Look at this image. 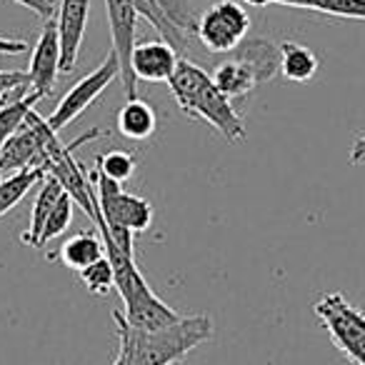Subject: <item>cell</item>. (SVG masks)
Returning <instances> with one entry per match:
<instances>
[{
    "label": "cell",
    "mask_w": 365,
    "mask_h": 365,
    "mask_svg": "<svg viewBox=\"0 0 365 365\" xmlns=\"http://www.w3.org/2000/svg\"><path fill=\"white\" fill-rule=\"evenodd\" d=\"M243 3H248V6H255V8H265V6H270L273 0H243Z\"/></svg>",
    "instance_id": "26"
},
{
    "label": "cell",
    "mask_w": 365,
    "mask_h": 365,
    "mask_svg": "<svg viewBox=\"0 0 365 365\" xmlns=\"http://www.w3.org/2000/svg\"><path fill=\"white\" fill-rule=\"evenodd\" d=\"M315 315L333 343L353 360L365 365V313L350 305L340 293H328L315 303Z\"/></svg>",
    "instance_id": "4"
},
{
    "label": "cell",
    "mask_w": 365,
    "mask_h": 365,
    "mask_svg": "<svg viewBox=\"0 0 365 365\" xmlns=\"http://www.w3.org/2000/svg\"><path fill=\"white\" fill-rule=\"evenodd\" d=\"M11 91H31V81L28 73L21 71H0V101L8 96Z\"/></svg>",
    "instance_id": "22"
},
{
    "label": "cell",
    "mask_w": 365,
    "mask_h": 365,
    "mask_svg": "<svg viewBox=\"0 0 365 365\" xmlns=\"http://www.w3.org/2000/svg\"><path fill=\"white\" fill-rule=\"evenodd\" d=\"M130 3H133V8H135L138 18H145V21L158 31V36L175 48L178 56H180V58L185 56L188 38H185V33H182L180 28H175L170 21H168L165 13H163L160 6H158V0H130Z\"/></svg>",
    "instance_id": "16"
},
{
    "label": "cell",
    "mask_w": 365,
    "mask_h": 365,
    "mask_svg": "<svg viewBox=\"0 0 365 365\" xmlns=\"http://www.w3.org/2000/svg\"><path fill=\"white\" fill-rule=\"evenodd\" d=\"M91 0H61L58 8V36H61V73H71L86 36Z\"/></svg>",
    "instance_id": "10"
},
{
    "label": "cell",
    "mask_w": 365,
    "mask_h": 365,
    "mask_svg": "<svg viewBox=\"0 0 365 365\" xmlns=\"http://www.w3.org/2000/svg\"><path fill=\"white\" fill-rule=\"evenodd\" d=\"M280 71V48L265 38H245L213 71V83L233 101L245 98Z\"/></svg>",
    "instance_id": "3"
},
{
    "label": "cell",
    "mask_w": 365,
    "mask_h": 365,
    "mask_svg": "<svg viewBox=\"0 0 365 365\" xmlns=\"http://www.w3.org/2000/svg\"><path fill=\"white\" fill-rule=\"evenodd\" d=\"M320 8L328 16L358 18L365 21V0H320Z\"/></svg>",
    "instance_id": "21"
},
{
    "label": "cell",
    "mask_w": 365,
    "mask_h": 365,
    "mask_svg": "<svg viewBox=\"0 0 365 365\" xmlns=\"http://www.w3.org/2000/svg\"><path fill=\"white\" fill-rule=\"evenodd\" d=\"M93 188H96L98 208L103 223L108 228H128L133 233H143L153 223V205L145 198H138L123 190V185L103 178L101 173H91Z\"/></svg>",
    "instance_id": "6"
},
{
    "label": "cell",
    "mask_w": 365,
    "mask_h": 365,
    "mask_svg": "<svg viewBox=\"0 0 365 365\" xmlns=\"http://www.w3.org/2000/svg\"><path fill=\"white\" fill-rule=\"evenodd\" d=\"M158 130V115L145 101L130 98L118 110V133L128 140H148Z\"/></svg>",
    "instance_id": "14"
},
{
    "label": "cell",
    "mask_w": 365,
    "mask_h": 365,
    "mask_svg": "<svg viewBox=\"0 0 365 365\" xmlns=\"http://www.w3.org/2000/svg\"><path fill=\"white\" fill-rule=\"evenodd\" d=\"M63 193H66V190H63V185L53 175H48L46 180H43L41 190H38V198H36L33 210H31V223H28L26 233L21 235L23 245H28V248H38L43 228H46L48 218H51L53 208L58 205V200H61Z\"/></svg>",
    "instance_id": "13"
},
{
    "label": "cell",
    "mask_w": 365,
    "mask_h": 365,
    "mask_svg": "<svg viewBox=\"0 0 365 365\" xmlns=\"http://www.w3.org/2000/svg\"><path fill=\"white\" fill-rule=\"evenodd\" d=\"M113 365H130V363H128L125 358H120V355H118V358H115V363H113Z\"/></svg>",
    "instance_id": "29"
},
{
    "label": "cell",
    "mask_w": 365,
    "mask_h": 365,
    "mask_svg": "<svg viewBox=\"0 0 365 365\" xmlns=\"http://www.w3.org/2000/svg\"><path fill=\"white\" fill-rule=\"evenodd\" d=\"M178 61H180V56H178L175 48L163 41V38H158V41L138 43L130 58V71L135 81L168 83L173 71H175Z\"/></svg>",
    "instance_id": "11"
},
{
    "label": "cell",
    "mask_w": 365,
    "mask_h": 365,
    "mask_svg": "<svg viewBox=\"0 0 365 365\" xmlns=\"http://www.w3.org/2000/svg\"><path fill=\"white\" fill-rule=\"evenodd\" d=\"M13 3H18V6H23V8H28V11H33L36 16L46 18V21H51V18L58 13L56 0H13Z\"/></svg>",
    "instance_id": "23"
},
{
    "label": "cell",
    "mask_w": 365,
    "mask_h": 365,
    "mask_svg": "<svg viewBox=\"0 0 365 365\" xmlns=\"http://www.w3.org/2000/svg\"><path fill=\"white\" fill-rule=\"evenodd\" d=\"M61 263L66 268L83 273L86 268H91L93 263H98L101 258H106V245H103L101 233H91V230H83L76 233L73 238H68L61 245V253H58Z\"/></svg>",
    "instance_id": "12"
},
{
    "label": "cell",
    "mask_w": 365,
    "mask_h": 365,
    "mask_svg": "<svg viewBox=\"0 0 365 365\" xmlns=\"http://www.w3.org/2000/svg\"><path fill=\"white\" fill-rule=\"evenodd\" d=\"M360 150H365V138H360V140L355 143L353 150H350V153H360Z\"/></svg>",
    "instance_id": "28"
},
{
    "label": "cell",
    "mask_w": 365,
    "mask_h": 365,
    "mask_svg": "<svg viewBox=\"0 0 365 365\" xmlns=\"http://www.w3.org/2000/svg\"><path fill=\"white\" fill-rule=\"evenodd\" d=\"M73 220V198L68 193L61 195V200H58V205L53 208L51 218H48L46 228H43V235H41V243H38V248H43L46 243H51L53 238H58V235H63L68 230V225H71Z\"/></svg>",
    "instance_id": "20"
},
{
    "label": "cell",
    "mask_w": 365,
    "mask_h": 365,
    "mask_svg": "<svg viewBox=\"0 0 365 365\" xmlns=\"http://www.w3.org/2000/svg\"><path fill=\"white\" fill-rule=\"evenodd\" d=\"M81 280L93 295H98V298H106L110 290H115V273H113V265H110V260H108V255L98 260V263H93L91 268L83 270Z\"/></svg>",
    "instance_id": "18"
},
{
    "label": "cell",
    "mask_w": 365,
    "mask_h": 365,
    "mask_svg": "<svg viewBox=\"0 0 365 365\" xmlns=\"http://www.w3.org/2000/svg\"><path fill=\"white\" fill-rule=\"evenodd\" d=\"M278 48H280V73H283L285 81H293V83L313 81V76L320 68V61L308 46H300L295 41H283Z\"/></svg>",
    "instance_id": "15"
},
{
    "label": "cell",
    "mask_w": 365,
    "mask_h": 365,
    "mask_svg": "<svg viewBox=\"0 0 365 365\" xmlns=\"http://www.w3.org/2000/svg\"><path fill=\"white\" fill-rule=\"evenodd\" d=\"M350 160H353V163H365V150H360V153H350Z\"/></svg>",
    "instance_id": "27"
},
{
    "label": "cell",
    "mask_w": 365,
    "mask_h": 365,
    "mask_svg": "<svg viewBox=\"0 0 365 365\" xmlns=\"http://www.w3.org/2000/svg\"><path fill=\"white\" fill-rule=\"evenodd\" d=\"M106 11H108V26H110V38H113L110 51L118 56L123 91H125L128 101H130V98H138V93H135L138 81L133 78V71H130V58L138 46L135 43L138 13L130 0H106Z\"/></svg>",
    "instance_id": "8"
},
{
    "label": "cell",
    "mask_w": 365,
    "mask_h": 365,
    "mask_svg": "<svg viewBox=\"0 0 365 365\" xmlns=\"http://www.w3.org/2000/svg\"><path fill=\"white\" fill-rule=\"evenodd\" d=\"M118 330V355L130 365H178L193 348L213 338L208 315H182L178 323L160 330L133 328L123 313L113 310Z\"/></svg>",
    "instance_id": "1"
},
{
    "label": "cell",
    "mask_w": 365,
    "mask_h": 365,
    "mask_svg": "<svg viewBox=\"0 0 365 365\" xmlns=\"http://www.w3.org/2000/svg\"><path fill=\"white\" fill-rule=\"evenodd\" d=\"M168 86H170V93H173V98H175L178 108H180L185 115L195 118V120H205L228 143L245 140V128H243V120H240L238 110L233 108L230 98L218 91L213 78H210L203 68H198L195 63L180 58L175 71H173L170 81H168Z\"/></svg>",
    "instance_id": "2"
},
{
    "label": "cell",
    "mask_w": 365,
    "mask_h": 365,
    "mask_svg": "<svg viewBox=\"0 0 365 365\" xmlns=\"http://www.w3.org/2000/svg\"><path fill=\"white\" fill-rule=\"evenodd\" d=\"M250 31V16L238 0H218L198 18V41L210 53H233Z\"/></svg>",
    "instance_id": "5"
},
{
    "label": "cell",
    "mask_w": 365,
    "mask_h": 365,
    "mask_svg": "<svg viewBox=\"0 0 365 365\" xmlns=\"http://www.w3.org/2000/svg\"><path fill=\"white\" fill-rule=\"evenodd\" d=\"M278 6H288V8H300V11H315V13H323L320 8V0H273Z\"/></svg>",
    "instance_id": "25"
},
{
    "label": "cell",
    "mask_w": 365,
    "mask_h": 365,
    "mask_svg": "<svg viewBox=\"0 0 365 365\" xmlns=\"http://www.w3.org/2000/svg\"><path fill=\"white\" fill-rule=\"evenodd\" d=\"M115 78H120V63H118L115 53L110 51L106 56V61H103L96 71H91L86 78H81V81H78L76 86L66 93V96H63V101L58 103V108L53 110V115L46 118L48 125H51V130L61 133L63 128L71 125L76 118H81L83 113H86L88 108H91L93 103L106 93V88L110 86Z\"/></svg>",
    "instance_id": "7"
},
{
    "label": "cell",
    "mask_w": 365,
    "mask_h": 365,
    "mask_svg": "<svg viewBox=\"0 0 365 365\" xmlns=\"http://www.w3.org/2000/svg\"><path fill=\"white\" fill-rule=\"evenodd\" d=\"M28 51L26 41H13V38H0V56H21Z\"/></svg>",
    "instance_id": "24"
},
{
    "label": "cell",
    "mask_w": 365,
    "mask_h": 365,
    "mask_svg": "<svg viewBox=\"0 0 365 365\" xmlns=\"http://www.w3.org/2000/svg\"><path fill=\"white\" fill-rule=\"evenodd\" d=\"M26 73L28 81H31V93L38 101L51 96L53 88H56L58 73H61V36H58L56 18L46 21V26H43Z\"/></svg>",
    "instance_id": "9"
},
{
    "label": "cell",
    "mask_w": 365,
    "mask_h": 365,
    "mask_svg": "<svg viewBox=\"0 0 365 365\" xmlns=\"http://www.w3.org/2000/svg\"><path fill=\"white\" fill-rule=\"evenodd\" d=\"M158 6H160V11L165 13L168 21H170L175 28H180L185 36L198 31L200 16L195 13L190 0H158Z\"/></svg>",
    "instance_id": "19"
},
{
    "label": "cell",
    "mask_w": 365,
    "mask_h": 365,
    "mask_svg": "<svg viewBox=\"0 0 365 365\" xmlns=\"http://www.w3.org/2000/svg\"><path fill=\"white\" fill-rule=\"evenodd\" d=\"M96 170L101 173L103 178H108V180L123 185V182L130 180L133 173H135V155L128 150H118V148L115 150H108L98 158Z\"/></svg>",
    "instance_id": "17"
}]
</instances>
